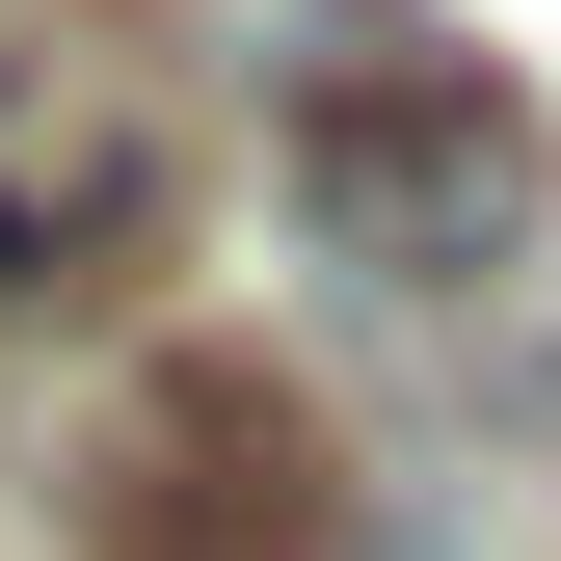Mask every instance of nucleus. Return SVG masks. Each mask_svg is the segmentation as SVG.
<instances>
[{
  "instance_id": "obj_1",
  "label": "nucleus",
  "mask_w": 561,
  "mask_h": 561,
  "mask_svg": "<svg viewBox=\"0 0 561 561\" xmlns=\"http://www.w3.org/2000/svg\"><path fill=\"white\" fill-rule=\"evenodd\" d=\"M295 241L347 295H508L535 267V107L455 27H375L347 81H295Z\"/></svg>"
},
{
  "instance_id": "obj_2",
  "label": "nucleus",
  "mask_w": 561,
  "mask_h": 561,
  "mask_svg": "<svg viewBox=\"0 0 561 561\" xmlns=\"http://www.w3.org/2000/svg\"><path fill=\"white\" fill-rule=\"evenodd\" d=\"M81 481H107V561H347L321 428H295L267 375H215V347H187V375H134Z\"/></svg>"
}]
</instances>
